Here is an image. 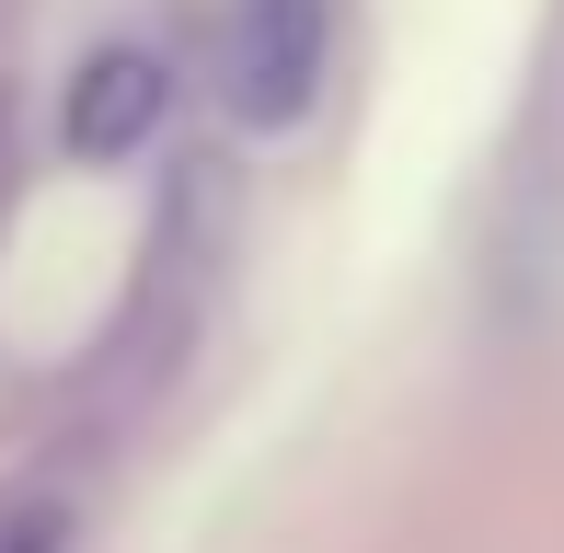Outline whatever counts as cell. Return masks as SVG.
<instances>
[{
	"label": "cell",
	"instance_id": "6da1fadb",
	"mask_svg": "<svg viewBox=\"0 0 564 553\" xmlns=\"http://www.w3.org/2000/svg\"><path fill=\"white\" fill-rule=\"evenodd\" d=\"M323 93V0H242L230 12V116L289 128Z\"/></svg>",
	"mask_w": 564,
	"mask_h": 553
},
{
	"label": "cell",
	"instance_id": "7a4b0ae2",
	"mask_svg": "<svg viewBox=\"0 0 564 553\" xmlns=\"http://www.w3.org/2000/svg\"><path fill=\"white\" fill-rule=\"evenodd\" d=\"M162 105H173L162 46H93L82 82H69V105H58V139L82 150V162H116V150H139L162 128Z\"/></svg>",
	"mask_w": 564,
	"mask_h": 553
},
{
	"label": "cell",
	"instance_id": "3957f363",
	"mask_svg": "<svg viewBox=\"0 0 564 553\" xmlns=\"http://www.w3.org/2000/svg\"><path fill=\"white\" fill-rule=\"evenodd\" d=\"M0 553H46V531H23V542H0Z\"/></svg>",
	"mask_w": 564,
	"mask_h": 553
}]
</instances>
